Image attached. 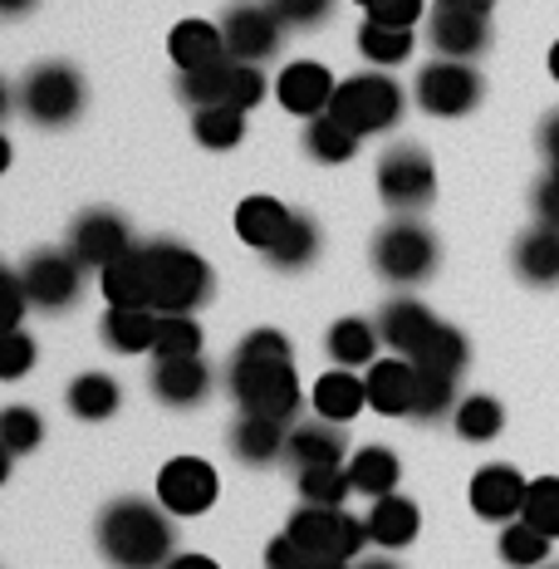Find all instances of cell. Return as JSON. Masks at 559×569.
<instances>
[{"instance_id": "obj_1", "label": "cell", "mask_w": 559, "mask_h": 569, "mask_svg": "<svg viewBox=\"0 0 559 569\" xmlns=\"http://www.w3.org/2000/svg\"><path fill=\"white\" fill-rule=\"evenodd\" d=\"M231 398L241 412L276 418L285 427L305 408V388H300V373H295V349L280 329H251V335L236 343Z\"/></svg>"}, {"instance_id": "obj_2", "label": "cell", "mask_w": 559, "mask_h": 569, "mask_svg": "<svg viewBox=\"0 0 559 569\" xmlns=\"http://www.w3.org/2000/svg\"><path fill=\"white\" fill-rule=\"evenodd\" d=\"M99 550L113 569H168L172 560V520L162 501L118 496L99 516Z\"/></svg>"}, {"instance_id": "obj_3", "label": "cell", "mask_w": 559, "mask_h": 569, "mask_svg": "<svg viewBox=\"0 0 559 569\" xmlns=\"http://www.w3.org/2000/svg\"><path fill=\"white\" fill-rule=\"evenodd\" d=\"M148 305L158 315H192L211 295V266L177 241H148Z\"/></svg>"}, {"instance_id": "obj_4", "label": "cell", "mask_w": 559, "mask_h": 569, "mask_svg": "<svg viewBox=\"0 0 559 569\" xmlns=\"http://www.w3.org/2000/svg\"><path fill=\"white\" fill-rule=\"evenodd\" d=\"M285 536L300 545L309 560H343V565H353L363 555V545H373L363 516H349L343 506H309V501L290 516Z\"/></svg>"}, {"instance_id": "obj_5", "label": "cell", "mask_w": 559, "mask_h": 569, "mask_svg": "<svg viewBox=\"0 0 559 569\" xmlns=\"http://www.w3.org/2000/svg\"><path fill=\"white\" fill-rule=\"evenodd\" d=\"M329 118H339V123L359 138L388 133L402 118V89L392 84V74H378V69L373 74H349V79H339Z\"/></svg>"}, {"instance_id": "obj_6", "label": "cell", "mask_w": 559, "mask_h": 569, "mask_svg": "<svg viewBox=\"0 0 559 569\" xmlns=\"http://www.w3.org/2000/svg\"><path fill=\"white\" fill-rule=\"evenodd\" d=\"M437 266H442V246H437V236L427 231L422 221L398 217L373 236V270L388 284H418L432 276Z\"/></svg>"}, {"instance_id": "obj_7", "label": "cell", "mask_w": 559, "mask_h": 569, "mask_svg": "<svg viewBox=\"0 0 559 569\" xmlns=\"http://www.w3.org/2000/svg\"><path fill=\"white\" fill-rule=\"evenodd\" d=\"M84 74L74 64H34L20 84V113L40 128H64L84 113Z\"/></svg>"}, {"instance_id": "obj_8", "label": "cell", "mask_w": 559, "mask_h": 569, "mask_svg": "<svg viewBox=\"0 0 559 569\" xmlns=\"http://www.w3.org/2000/svg\"><path fill=\"white\" fill-rule=\"evenodd\" d=\"M412 99L427 118H461L481 103V74L467 59H432V64L418 69Z\"/></svg>"}, {"instance_id": "obj_9", "label": "cell", "mask_w": 559, "mask_h": 569, "mask_svg": "<svg viewBox=\"0 0 559 569\" xmlns=\"http://www.w3.org/2000/svg\"><path fill=\"white\" fill-rule=\"evenodd\" d=\"M378 197L392 211H422L437 197V162L422 148H412V142L388 148L378 158Z\"/></svg>"}, {"instance_id": "obj_10", "label": "cell", "mask_w": 559, "mask_h": 569, "mask_svg": "<svg viewBox=\"0 0 559 569\" xmlns=\"http://www.w3.org/2000/svg\"><path fill=\"white\" fill-rule=\"evenodd\" d=\"M221 496V477L207 457H172L158 471V501L168 516H207Z\"/></svg>"}, {"instance_id": "obj_11", "label": "cell", "mask_w": 559, "mask_h": 569, "mask_svg": "<svg viewBox=\"0 0 559 569\" xmlns=\"http://www.w3.org/2000/svg\"><path fill=\"white\" fill-rule=\"evenodd\" d=\"M20 284H26L34 310H69L84 290V266H79L69 251H34L26 266H20Z\"/></svg>"}, {"instance_id": "obj_12", "label": "cell", "mask_w": 559, "mask_h": 569, "mask_svg": "<svg viewBox=\"0 0 559 569\" xmlns=\"http://www.w3.org/2000/svg\"><path fill=\"white\" fill-rule=\"evenodd\" d=\"M133 231H128V221L118 217V211H84V217L69 227V246L64 251L79 260L84 270H103L113 266L118 256L133 251Z\"/></svg>"}, {"instance_id": "obj_13", "label": "cell", "mask_w": 559, "mask_h": 569, "mask_svg": "<svg viewBox=\"0 0 559 569\" xmlns=\"http://www.w3.org/2000/svg\"><path fill=\"white\" fill-rule=\"evenodd\" d=\"M427 34H432V50H442V59H467L471 64L491 44V16L471 6H451V0H432Z\"/></svg>"}, {"instance_id": "obj_14", "label": "cell", "mask_w": 559, "mask_h": 569, "mask_svg": "<svg viewBox=\"0 0 559 569\" xmlns=\"http://www.w3.org/2000/svg\"><path fill=\"white\" fill-rule=\"evenodd\" d=\"M526 491H530V481L510 461H486L467 486V501L481 520L510 526V520H520V511H526Z\"/></svg>"}, {"instance_id": "obj_15", "label": "cell", "mask_w": 559, "mask_h": 569, "mask_svg": "<svg viewBox=\"0 0 559 569\" xmlns=\"http://www.w3.org/2000/svg\"><path fill=\"white\" fill-rule=\"evenodd\" d=\"M280 16L270 6H231L221 20V34H226V54L241 59V64H266L270 54L280 50Z\"/></svg>"}, {"instance_id": "obj_16", "label": "cell", "mask_w": 559, "mask_h": 569, "mask_svg": "<svg viewBox=\"0 0 559 569\" xmlns=\"http://www.w3.org/2000/svg\"><path fill=\"white\" fill-rule=\"evenodd\" d=\"M335 89H339V79L329 74L319 59H295V64H285L280 74H276V99H280V109L285 113H295V118H319V113H329V103H335Z\"/></svg>"}, {"instance_id": "obj_17", "label": "cell", "mask_w": 559, "mask_h": 569, "mask_svg": "<svg viewBox=\"0 0 559 569\" xmlns=\"http://www.w3.org/2000/svg\"><path fill=\"white\" fill-rule=\"evenodd\" d=\"M363 383H368V408L373 412H383V418H412V408H418V363L412 359L388 353V359L368 363Z\"/></svg>"}, {"instance_id": "obj_18", "label": "cell", "mask_w": 559, "mask_h": 569, "mask_svg": "<svg viewBox=\"0 0 559 569\" xmlns=\"http://www.w3.org/2000/svg\"><path fill=\"white\" fill-rule=\"evenodd\" d=\"M437 319L432 310H427L422 300H408V295H398V300H388L383 310H378V335H383V343L392 353H402V359H418L422 343L437 335Z\"/></svg>"}, {"instance_id": "obj_19", "label": "cell", "mask_w": 559, "mask_h": 569, "mask_svg": "<svg viewBox=\"0 0 559 569\" xmlns=\"http://www.w3.org/2000/svg\"><path fill=\"white\" fill-rule=\"evenodd\" d=\"M290 227H295V211L280 197H246L236 207V236L260 256L276 251L285 236H290Z\"/></svg>"}, {"instance_id": "obj_20", "label": "cell", "mask_w": 559, "mask_h": 569, "mask_svg": "<svg viewBox=\"0 0 559 569\" xmlns=\"http://www.w3.org/2000/svg\"><path fill=\"white\" fill-rule=\"evenodd\" d=\"M309 402H315V418L325 422H353L368 408V383L353 369H329L315 378L309 388Z\"/></svg>"}, {"instance_id": "obj_21", "label": "cell", "mask_w": 559, "mask_h": 569, "mask_svg": "<svg viewBox=\"0 0 559 569\" xmlns=\"http://www.w3.org/2000/svg\"><path fill=\"white\" fill-rule=\"evenodd\" d=\"M368 520V540L378 545V550H408L412 540H418V530H422V511H418V501H408V496H383V501H373V511L363 516Z\"/></svg>"}, {"instance_id": "obj_22", "label": "cell", "mask_w": 559, "mask_h": 569, "mask_svg": "<svg viewBox=\"0 0 559 569\" xmlns=\"http://www.w3.org/2000/svg\"><path fill=\"white\" fill-rule=\"evenodd\" d=\"M148 383L168 408H192V402L211 393V369L201 363V353L197 359H158Z\"/></svg>"}, {"instance_id": "obj_23", "label": "cell", "mask_w": 559, "mask_h": 569, "mask_svg": "<svg viewBox=\"0 0 559 569\" xmlns=\"http://www.w3.org/2000/svg\"><path fill=\"white\" fill-rule=\"evenodd\" d=\"M168 54H172L177 74H192V69H207L217 59H226V34L211 20H182L168 34Z\"/></svg>"}, {"instance_id": "obj_24", "label": "cell", "mask_w": 559, "mask_h": 569, "mask_svg": "<svg viewBox=\"0 0 559 569\" xmlns=\"http://www.w3.org/2000/svg\"><path fill=\"white\" fill-rule=\"evenodd\" d=\"M158 325H162L158 310H138V305H109L99 335H103V343H109L113 353H152V343H158Z\"/></svg>"}, {"instance_id": "obj_25", "label": "cell", "mask_w": 559, "mask_h": 569, "mask_svg": "<svg viewBox=\"0 0 559 569\" xmlns=\"http://www.w3.org/2000/svg\"><path fill=\"white\" fill-rule=\"evenodd\" d=\"M290 447V427L276 418H256V412H241V422L231 427V452L246 461V467H270L276 457H285Z\"/></svg>"}, {"instance_id": "obj_26", "label": "cell", "mask_w": 559, "mask_h": 569, "mask_svg": "<svg viewBox=\"0 0 559 569\" xmlns=\"http://www.w3.org/2000/svg\"><path fill=\"white\" fill-rule=\"evenodd\" d=\"M378 325H368V319L349 315V319H335L325 335V353L339 363V369H368V363H378Z\"/></svg>"}, {"instance_id": "obj_27", "label": "cell", "mask_w": 559, "mask_h": 569, "mask_svg": "<svg viewBox=\"0 0 559 569\" xmlns=\"http://www.w3.org/2000/svg\"><path fill=\"white\" fill-rule=\"evenodd\" d=\"M285 457L295 461V467H343V432L339 422H300L290 427V447H285Z\"/></svg>"}, {"instance_id": "obj_28", "label": "cell", "mask_w": 559, "mask_h": 569, "mask_svg": "<svg viewBox=\"0 0 559 569\" xmlns=\"http://www.w3.org/2000/svg\"><path fill=\"white\" fill-rule=\"evenodd\" d=\"M349 481H353V491L368 496V501H383V496L398 491V481H402V461L388 452V447H359L349 461Z\"/></svg>"}, {"instance_id": "obj_29", "label": "cell", "mask_w": 559, "mask_h": 569, "mask_svg": "<svg viewBox=\"0 0 559 569\" xmlns=\"http://www.w3.org/2000/svg\"><path fill=\"white\" fill-rule=\"evenodd\" d=\"M99 290L109 305H138V310H152L148 305V260H142V246H133L128 256H118L113 266L99 270Z\"/></svg>"}, {"instance_id": "obj_30", "label": "cell", "mask_w": 559, "mask_h": 569, "mask_svg": "<svg viewBox=\"0 0 559 569\" xmlns=\"http://www.w3.org/2000/svg\"><path fill=\"white\" fill-rule=\"evenodd\" d=\"M516 270L530 284H559V227H535L516 241Z\"/></svg>"}, {"instance_id": "obj_31", "label": "cell", "mask_w": 559, "mask_h": 569, "mask_svg": "<svg viewBox=\"0 0 559 569\" xmlns=\"http://www.w3.org/2000/svg\"><path fill=\"white\" fill-rule=\"evenodd\" d=\"M64 402L79 422H103L123 408V388H118V378H109V373H79L74 383H69Z\"/></svg>"}, {"instance_id": "obj_32", "label": "cell", "mask_w": 559, "mask_h": 569, "mask_svg": "<svg viewBox=\"0 0 559 569\" xmlns=\"http://www.w3.org/2000/svg\"><path fill=\"white\" fill-rule=\"evenodd\" d=\"M236 74H241V59L226 54V59H217V64L182 74V79H177V89H182V99L192 103V109H217V103H231Z\"/></svg>"}, {"instance_id": "obj_33", "label": "cell", "mask_w": 559, "mask_h": 569, "mask_svg": "<svg viewBox=\"0 0 559 569\" xmlns=\"http://www.w3.org/2000/svg\"><path fill=\"white\" fill-rule=\"evenodd\" d=\"M451 427H457L461 442H491L506 427V408L491 393H467L451 412Z\"/></svg>"}, {"instance_id": "obj_34", "label": "cell", "mask_w": 559, "mask_h": 569, "mask_svg": "<svg viewBox=\"0 0 559 569\" xmlns=\"http://www.w3.org/2000/svg\"><path fill=\"white\" fill-rule=\"evenodd\" d=\"M305 152L315 162H329V168H339V162H349L353 152H359V133H349L339 118L319 113V118H309V128H305Z\"/></svg>"}, {"instance_id": "obj_35", "label": "cell", "mask_w": 559, "mask_h": 569, "mask_svg": "<svg viewBox=\"0 0 559 569\" xmlns=\"http://www.w3.org/2000/svg\"><path fill=\"white\" fill-rule=\"evenodd\" d=\"M359 50L368 64L378 69H398L408 64L412 50H418V40H412V30H392V26H378V20H363L359 30Z\"/></svg>"}, {"instance_id": "obj_36", "label": "cell", "mask_w": 559, "mask_h": 569, "mask_svg": "<svg viewBox=\"0 0 559 569\" xmlns=\"http://www.w3.org/2000/svg\"><path fill=\"white\" fill-rule=\"evenodd\" d=\"M192 133L201 148L226 152V148H241L246 138V109H231V103H217V109H197L192 113Z\"/></svg>"}, {"instance_id": "obj_37", "label": "cell", "mask_w": 559, "mask_h": 569, "mask_svg": "<svg viewBox=\"0 0 559 569\" xmlns=\"http://www.w3.org/2000/svg\"><path fill=\"white\" fill-rule=\"evenodd\" d=\"M467 359H471V343L461 329H451V325H437V335L422 343V353L412 363L418 369H432V373H451V378H461V369H467Z\"/></svg>"}, {"instance_id": "obj_38", "label": "cell", "mask_w": 559, "mask_h": 569, "mask_svg": "<svg viewBox=\"0 0 559 569\" xmlns=\"http://www.w3.org/2000/svg\"><path fill=\"white\" fill-rule=\"evenodd\" d=\"M550 536H540L535 526H526V520H510V526H501V560L510 569H545V560H550Z\"/></svg>"}, {"instance_id": "obj_39", "label": "cell", "mask_w": 559, "mask_h": 569, "mask_svg": "<svg viewBox=\"0 0 559 569\" xmlns=\"http://www.w3.org/2000/svg\"><path fill=\"white\" fill-rule=\"evenodd\" d=\"M0 442H6V461H16V457L34 452V447L44 442V422H40V412L26 408V402L6 408V412H0Z\"/></svg>"}, {"instance_id": "obj_40", "label": "cell", "mask_w": 559, "mask_h": 569, "mask_svg": "<svg viewBox=\"0 0 559 569\" xmlns=\"http://www.w3.org/2000/svg\"><path fill=\"white\" fill-rule=\"evenodd\" d=\"M201 353V325L197 315H162L152 359H197Z\"/></svg>"}, {"instance_id": "obj_41", "label": "cell", "mask_w": 559, "mask_h": 569, "mask_svg": "<svg viewBox=\"0 0 559 569\" xmlns=\"http://www.w3.org/2000/svg\"><path fill=\"white\" fill-rule=\"evenodd\" d=\"M300 496L309 506H343L353 491L349 481V467H300Z\"/></svg>"}, {"instance_id": "obj_42", "label": "cell", "mask_w": 559, "mask_h": 569, "mask_svg": "<svg viewBox=\"0 0 559 569\" xmlns=\"http://www.w3.org/2000/svg\"><path fill=\"white\" fill-rule=\"evenodd\" d=\"M526 526H535L540 536L559 540V477H535L526 491V511H520Z\"/></svg>"}, {"instance_id": "obj_43", "label": "cell", "mask_w": 559, "mask_h": 569, "mask_svg": "<svg viewBox=\"0 0 559 569\" xmlns=\"http://www.w3.org/2000/svg\"><path fill=\"white\" fill-rule=\"evenodd\" d=\"M319 256V227L309 217H295V227H290V236H285V241L276 246V251H270L266 260L276 270H305L309 260Z\"/></svg>"}, {"instance_id": "obj_44", "label": "cell", "mask_w": 559, "mask_h": 569, "mask_svg": "<svg viewBox=\"0 0 559 569\" xmlns=\"http://www.w3.org/2000/svg\"><path fill=\"white\" fill-rule=\"evenodd\" d=\"M457 402H461L457 378L418 369V408H412V418H447V412H457Z\"/></svg>"}, {"instance_id": "obj_45", "label": "cell", "mask_w": 559, "mask_h": 569, "mask_svg": "<svg viewBox=\"0 0 559 569\" xmlns=\"http://www.w3.org/2000/svg\"><path fill=\"white\" fill-rule=\"evenodd\" d=\"M40 359V343H34L26 329H6V349H0V378L16 383V378L30 373V363Z\"/></svg>"}, {"instance_id": "obj_46", "label": "cell", "mask_w": 559, "mask_h": 569, "mask_svg": "<svg viewBox=\"0 0 559 569\" xmlns=\"http://www.w3.org/2000/svg\"><path fill=\"white\" fill-rule=\"evenodd\" d=\"M422 16H427V0H373L363 10V20H378V26H392V30H412Z\"/></svg>"}, {"instance_id": "obj_47", "label": "cell", "mask_w": 559, "mask_h": 569, "mask_svg": "<svg viewBox=\"0 0 559 569\" xmlns=\"http://www.w3.org/2000/svg\"><path fill=\"white\" fill-rule=\"evenodd\" d=\"M270 10L280 16V26H295V30H309V26H325L335 0H270Z\"/></svg>"}, {"instance_id": "obj_48", "label": "cell", "mask_w": 559, "mask_h": 569, "mask_svg": "<svg viewBox=\"0 0 559 569\" xmlns=\"http://www.w3.org/2000/svg\"><path fill=\"white\" fill-rule=\"evenodd\" d=\"M535 217L545 221V227H559V162H550V172L535 182Z\"/></svg>"}, {"instance_id": "obj_49", "label": "cell", "mask_w": 559, "mask_h": 569, "mask_svg": "<svg viewBox=\"0 0 559 569\" xmlns=\"http://www.w3.org/2000/svg\"><path fill=\"white\" fill-rule=\"evenodd\" d=\"M305 565H309V555L290 536H280V540L266 545V569H305Z\"/></svg>"}, {"instance_id": "obj_50", "label": "cell", "mask_w": 559, "mask_h": 569, "mask_svg": "<svg viewBox=\"0 0 559 569\" xmlns=\"http://www.w3.org/2000/svg\"><path fill=\"white\" fill-rule=\"evenodd\" d=\"M26 305H30V295H26V284H20V270H16V276H6V325L10 329H20V319H26Z\"/></svg>"}, {"instance_id": "obj_51", "label": "cell", "mask_w": 559, "mask_h": 569, "mask_svg": "<svg viewBox=\"0 0 559 569\" xmlns=\"http://www.w3.org/2000/svg\"><path fill=\"white\" fill-rule=\"evenodd\" d=\"M540 148H545V158L550 162H559V109L540 123Z\"/></svg>"}, {"instance_id": "obj_52", "label": "cell", "mask_w": 559, "mask_h": 569, "mask_svg": "<svg viewBox=\"0 0 559 569\" xmlns=\"http://www.w3.org/2000/svg\"><path fill=\"white\" fill-rule=\"evenodd\" d=\"M168 569H221V565L211 555H172Z\"/></svg>"}, {"instance_id": "obj_53", "label": "cell", "mask_w": 559, "mask_h": 569, "mask_svg": "<svg viewBox=\"0 0 559 569\" xmlns=\"http://www.w3.org/2000/svg\"><path fill=\"white\" fill-rule=\"evenodd\" d=\"M34 0H0V10H6V16H20V10H30Z\"/></svg>"}, {"instance_id": "obj_54", "label": "cell", "mask_w": 559, "mask_h": 569, "mask_svg": "<svg viewBox=\"0 0 559 569\" xmlns=\"http://www.w3.org/2000/svg\"><path fill=\"white\" fill-rule=\"evenodd\" d=\"M550 79H555V84H559V40L550 44Z\"/></svg>"}, {"instance_id": "obj_55", "label": "cell", "mask_w": 559, "mask_h": 569, "mask_svg": "<svg viewBox=\"0 0 559 569\" xmlns=\"http://www.w3.org/2000/svg\"><path fill=\"white\" fill-rule=\"evenodd\" d=\"M305 569H349V565H343V560H309Z\"/></svg>"}, {"instance_id": "obj_56", "label": "cell", "mask_w": 559, "mask_h": 569, "mask_svg": "<svg viewBox=\"0 0 559 569\" xmlns=\"http://www.w3.org/2000/svg\"><path fill=\"white\" fill-rule=\"evenodd\" d=\"M353 569H398L392 560H363V565H353Z\"/></svg>"}, {"instance_id": "obj_57", "label": "cell", "mask_w": 559, "mask_h": 569, "mask_svg": "<svg viewBox=\"0 0 559 569\" xmlns=\"http://www.w3.org/2000/svg\"><path fill=\"white\" fill-rule=\"evenodd\" d=\"M451 6H471V10H491V0H451Z\"/></svg>"}, {"instance_id": "obj_58", "label": "cell", "mask_w": 559, "mask_h": 569, "mask_svg": "<svg viewBox=\"0 0 559 569\" xmlns=\"http://www.w3.org/2000/svg\"><path fill=\"white\" fill-rule=\"evenodd\" d=\"M353 6H363V10H368V6H373V0H353Z\"/></svg>"}, {"instance_id": "obj_59", "label": "cell", "mask_w": 559, "mask_h": 569, "mask_svg": "<svg viewBox=\"0 0 559 569\" xmlns=\"http://www.w3.org/2000/svg\"><path fill=\"white\" fill-rule=\"evenodd\" d=\"M550 569H559V565H550Z\"/></svg>"}]
</instances>
